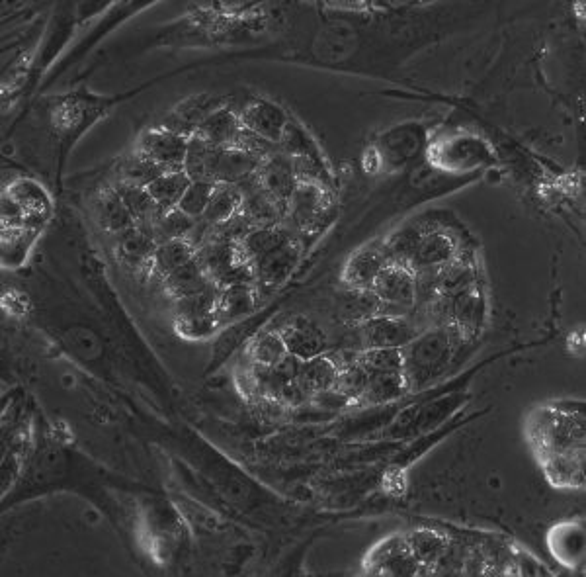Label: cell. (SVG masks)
I'll return each mask as SVG.
<instances>
[{
  "instance_id": "bcb514c9",
  "label": "cell",
  "mask_w": 586,
  "mask_h": 577,
  "mask_svg": "<svg viewBox=\"0 0 586 577\" xmlns=\"http://www.w3.org/2000/svg\"><path fill=\"white\" fill-rule=\"evenodd\" d=\"M360 362L370 374L403 372V349H366L360 353Z\"/></svg>"
},
{
  "instance_id": "4fadbf2b",
  "label": "cell",
  "mask_w": 586,
  "mask_h": 577,
  "mask_svg": "<svg viewBox=\"0 0 586 577\" xmlns=\"http://www.w3.org/2000/svg\"><path fill=\"white\" fill-rule=\"evenodd\" d=\"M258 177L262 180V186L266 192H270L274 198H278L280 202L288 206L293 190L299 182L295 177L293 159L290 155L278 149L276 153L266 157L258 167Z\"/></svg>"
},
{
  "instance_id": "e575fe53",
  "label": "cell",
  "mask_w": 586,
  "mask_h": 577,
  "mask_svg": "<svg viewBox=\"0 0 586 577\" xmlns=\"http://www.w3.org/2000/svg\"><path fill=\"white\" fill-rule=\"evenodd\" d=\"M165 173H170V171L157 165L155 161L143 157L139 151H135V153L127 155L126 159L122 161V165L118 167V182L147 188L149 184H153L157 178L163 177Z\"/></svg>"
},
{
  "instance_id": "60d3db41",
  "label": "cell",
  "mask_w": 586,
  "mask_h": 577,
  "mask_svg": "<svg viewBox=\"0 0 586 577\" xmlns=\"http://www.w3.org/2000/svg\"><path fill=\"white\" fill-rule=\"evenodd\" d=\"M286 355H288V349L280 331H266L258 335L249 349V360L264 366H274Z\"/></svg>"
},
{
  "instance_id": "ab89813d",
  "label": "cell",
  "mask_w": 586,
  "mask_h": 577,
  "mask_svg": "<svg viewBox=\"0 0 586 577\" xmlns=\"http://www.w3.org/2000/svg\"><path fill=\"white\" fill-rule=\"evenodd\" d=\"M221 288L210 282L206 288H202L196 294H190L186 298L174 300V317H188V315H204L217 310Z\"/></svg>"
},
{
  "instance_id": "74e56055",
  "label": "cell",
  "mask_w": 586,
  "mask_h": 577,
  "mask_svg": "<svg viewBox=\"0 0 586 577\" xmlns=\"http://www.w3.org/2000/svg\"><path fill=\"white\" fill-rule=\"evenodd\" d=\"M198 220L186 216L184 212H180L178 208L168 210L165 212L159 222L153 225V229L149 231V235L157 241V245H163L168 241H178V239H186L188 233L194 229Z\"/></svg>"
},
{
  "instance_id": "7402d4cb",
  "label": "cell",
  "mask_w": 586,
  "mask_h": 577,
  "mask_svg": "<svg viewBox=\"0 0 586 577\" xmlns=\"http://www.w3.org/2000/svg\"><path fill=\"white\" fill-rule=\"evenodd\" d=\"M114 237H116V251L122 263L133 268H149L153 253L159 245L145 229H141L139 225H133Z\"/></svg>"
},
{
  "instance_id": "603a6c76",
  "label": "cell",
  "mask_w": 586,
  "mask_h": 577,
  "mask_svg": "<svg viewBox=\"0 0 586 577\" xmlns=\"http://www.w3.org/2000/svg\"><path fill=\"white\" fill-rule=\"evenodd\" d=\"M258 296L260 292L254 284H235V286L221 288L217 310H215L219 323L225 325V323L251 315L252 311L256 310Z\"/></svg>"
},
{
  "instance_id": "8992f818",
  "label": "cell",
  "mask_w": 586,
  "mask_h": 577,
  "mask_svg": "<svg viewBox=\"0 0 586 577\" xmlns=\"http://www.w3.org/2000/svg\"><path fill=\"white\" fill-rule=\"evenodd\" d=\"M299 257H301V243H299V235H295L286 243H282L278 249H274L270 255L254 263L252 272H254V286L258 288V292L274 290L276 286L286 282L297 265Z\"/></svg>"
},
{
  "instance_id": "816d5d0a",
  "label": "cell",
  "mask_w": 586,
  "mask_h": 577,
  "mask_svg": "<svg viewBox=\"0 0 586 577\" xmlns=\"http://www.w3.org/2000/svg\"><path fill=\"white\" fill-rule=\"evenodd\" d=\"M311 401L323 409H344L348 407L352 401L348 400L344 394H340L336 388H329L325 392H319V394H313Z\"/></svg>"
},
{
  "instance_id": "e0dca14e",
  "label": "cell",
  "mask_w": 586,
  "mask_h": 577,
  "mask_svg": "<svg viewBox=\"0 0 586 577\" xmlns=\"http://www.w3.org/2000/svg\"><path fill=\"white\" fill-rule=\"evenodd\" d=\"M381 306V300L377 298L372 288H348L338 294L336 311L338 317L354 327L364 325L372 317H376Z\"/></svg>"
},
{
  "instance_id": "f5cc1de1",
  "label": "cell",
  "mask_w": 586,
  "mask_h": 577,
  "mask_svg": "<svg viewBox=\"0 0 586 577\" xmlns=\"http://www.w3.org/2000/svg\"><path fill=\"white\" fill-rule=\"evenodd\" d=\"M360 353L362 351H335V353H325V355L329 356L335 362V366L338 368V372H340V370H344V368L360 362Z\"/></svg>"
},
{
  "instance_id": "30bf717a",
  "label": "cell",
  "mask_w": 586,
  "mask_h": 577,
  "mask_svg": "<svg viewBox=\"0 0 586 577\" xmlns=\"http://www.w3.org/2000/svg\"><path fill=\"white\" fill-rule=\"evenodd\" d=\"M237 116L245 130H251L252 134L260 135L276 145L280 143L282 134L290 122L286 112L268 100H254Z\"/></svg>"
},
{
  "instance_id": "3957f363",
  "label": "cell",
  "mask_w": 586,
  "mask_h": 577,
  "mask_svg": "<svg viewBox=\"0 0 586 577\" xmlns=\"http://www.w3.org/2000/svg\"><path fill=\"white\" fill-rule=\"evenodd\" d=\"M329 212L331 194L327 186L315 182H297L288 202V216L284 225L292 227L297 235L309 233L323 225Z\"/></svg>"
},
{
  "instance_id": "8fae6325",
  "label": "cell",
  "mask_w": 586,
  "mask_h": 577,
  "mask_svg": "<svg viewBox=\"0 0 586 577\" xmlns=\"http://www.w3.org/2000/svg\"><path fill=\"white\" fill-rule=\"evenodd\" d=\"M372 290L385 304H401V306L415 308L417 284H415V272L411 268L387 265L379 272Z\"/></svg>"
},
{
  "instance_id": "8d00e7d4",
  "label": "cell",
  "mask_w": 586,
  "mask_h": 577,
  "mask_svg": "<svg viewBox=\"0 0 586 577\" xmlns=\"http://www.w3.org/2000/svg\"><path fill=\"white\" fill-rule=\"evenodd\" d=\"M211 153H213V147L210 143H206L198 135L188 137V153H186V161H184V173L190 177L192 182L213 184V180H211Z\"/></svg>"
},
{
  "instance_id": "f907efd6",
  "label": "cell",
  "mask_w": 586,
  "mask_h": 577,
  "mask_svg": "<svg viewBox=\"0 0 586 577\" xmlns=\"http://www.w3.org/2000/svg\"><path fill=\"white\" fill-rule=\"evenodd\" d=\"M301 366H303V360L292 355V353H288L278 364H274L272 368H274V372L278 374V378L282 382H295V380H299Z\"/></svg>"
},
{
  "instance_id": "9c48e42d",
  "label": "cell",
  "mask_w": 586,
  "mask_h": 577,
  "mask_svg": "<svg viewBox=\"0 0 586 577\" xmlns=\"http://www.w3.org/2000/svg\"><path fill=\"white\" fill-rule=\"evenodd\" d=\"M262 159L237 147H213L211 153V180L213 184H239L251 177Z\"/></svg>"
},
{
  "instance_id": "d590c367",
  "label": "cell",
  "mask_w": 586,
  "mask_h": 577,
  "mask_svg": "<svg viewBox=\"0 0 586 577\" xmlns=\"http://www.w3.org/2000/svg\"><path fill=\"white\" fill-rule=\"evenodd\" d=\"M190 182L192 180L184 171H172V173H165L163 177L157 178L153 184H149L147 192L159 204V208L174 210V208H178Z\"/></svg>"
},
{
  "instance_id": "44dd1931",
  "label": "cell",
  "mask_w": 586,
  "mask_h": 577,
  "mask_svg": "<svg viewBox=\"0 0 586 577\" xmlns=\"http://www.w3.org/2000/svg\"><path fill=\"white\" fill-rule=\"evenodd\" d=\"M116 192L120 194V198L126 204L127 212L131 214V218L135 220V225H139L141 229H145L147 233L153 229V225L159 222V218L168 212L159 208V204L151 198V194L147 192V188H139V186H131V184H124L118 182L114 184Z\"/></svg>"
},
{
  "instance_id": "f6af8a7d",
  "label": "cell",
  "mask_w": 586,
  "mask_h": 577,
  "mask_svg": "<svg viewBox=\"0 0 586 577\" xmlns=\"http://www.w3.org/2000/svg\"><path fill=\"white\" fill-rule=\"evenodd\" d=\"M252 229H254V225H252L251 220L243 212H239L233 218H229L227 222L211 225L208 241H225V243L241 245Z\"/></svg>"
},
{
  "instance_id": "5bb4252c",
  "label": "cell",
  "mask_w": 586,
  "mask_h": 577,
  "mask_svg": "<svg viewBox=\"0 0 586 577\" xmlns=\"http://www.w3.org/2000/svg\"><path fill=\"white\" fill-rule=\"evenodd\" d=\"M458 257V243L448 233L428 231L422 235L419 249L409 268L415 272L420 268L446 267Z\"/></svg>"
},
{
  "instance_id": "681fc988",
  "label": "cell",
  "mask_w": 586,
  "mask_h": 577,
  "mask_svg": "<svg viewBox=\"0 0 586 577\" xmlns=\"http://www.w3.org/2000/svg\"><path fill=\"white\" fill-rule=\"evenodd\" d=\"M293 171L299 182H315L327 186L325 165L321 157H293Z\"/></svg>"
},
{
  "instance_id": "6da1fadb",
  "label": "cell",
  "mask_w": 586,
  "mask_h": 577,
  "mask_svg": "<svg viewBox=\"0 0 586 577\" xmlns=\"http://www.w3.org/2000/svg\"><path fill=\"white\" fill-rule=\"evenodd\" d=\"M458 341L450 327H434L422 331L417 339L403 347V374L409 392L428 388L450 368Z\"/></svg>"
},
{
  "instance_id": "f35d334b",
  "label": "cell",
  "mask_w": 586,
  "mask_h": 577,
  "mask_svg": "<svg viewBox=\"0 0 586 577\" xmlns=\"http://www.w3.org/2000/svg\"><path fill=\"white\" fill-rule=\"evenodd\" d=\"M473 286H477L475 268L471 267L469 263L461 261L460 257L444 267L442 278H440V294L442 296L454 298Z\"/></svg>"
},
{
  "instance_id": "ba28073f",
  "label": "cell",
  "mask_w": 586,
  "mask_h": 577,
  "mask_svg": "<svg viewBox=\"0 0 586 577\" xmlns=\"http://www.w3.org/2000/svg\"><path fill=\"white\" fill-rule=\"evenodd\" d=\"M280 335L286 343L288 353H292L301 360H309V358L327 353L329 337L309 317H303V315L293 317L280 329Z\"/></svg>"
},
{
  "instance_id": "7a4b0ae2",
  "label": "cell",
  "mask_w": 586,
  "mask_h": 577,
  "mask_svg": "<svg viewBox=\"0 0 586 577\" xmlns=\"http://www.w3.org/2000/svg\"><path fill=\"white\" fill-rule=\"evenodd\" d=\"M532 435L544 456L585 450V419L575 413L544 411L536 417Z\"/></svg>"
},
{
  "instance_id": "2e32d148",
  "label": "cell",
  "mask_w": 586,
  "mask_h": 577,
  "mask_svg": "<svg viewBox=\"0 0 586 577\" xmlns=\"http://www.w3.org/2000/svg\"><path fill=\"white\" fill-rule=\"evenodd\" d=\"M549 482L557 488H581L585 484V450L544 456Z\"/></svg>"
},
{
  "instance_id": "7dc6e473",
  "label": "cell",
  "mask_w": 586,
  "mask_h": 577,
  "mask_svg": "<svg viewBox=\"0 0 586 577\" xmlns=\"http://www.w3.org/2000/svg\"><path fill=\"white\" fill-rule=\"evenodd\" d=\"M278 147H280L282 153L290 155L292 159L293 157H319L317 147L313 145L311 137L305 134V132H303L297 124H293V122H288L286 130H284V134H282V139H280V143H278Z\"/></svg>"
},
{
  "instance_id": "4dcf8cb0",
  "label": "cell",
  "mask_w": 586,
  "mask_h": 577,
  "mask_svg": "<svg viewBox=\"0 0 586 577\" xmlns=\"http://www.w3.org/2000/svg\"><path fill=\"white\" fill-rule=\"evenodd\" d=\"M409 394V384L403 372H377L372 374L370 384L362 396V403L379 405L387 401L401 400Z\"/></svg>"
},
{
  "instance_id": "c3c4849f",
  "label": "cell",
  "mask_w": 586,
  "mask_h": 577,
  "mask_svg": "<svg viewBox=\"0 0 586 577\" xmlns=\"http://www.w3.org/2000/svg\"><path fill=\"white\" fill-rule=\"evenodd\" d=\"M231 147L247 151V153H251L254 157L262 159V161L280 149L276 143H272V141H268V139H264L260 135L252 134L251 130H245V128L239 132L235 143Z\"/></svg>"
},
{
  "instance_id": "f546056e",
  "label": "cell",
  "mask_w": 586,
  "mask_h": 577,
  "mask_svg": "<svg viewBox=\"0 0 586 577\" xmlns=\"http://www.w3.org/2000/svg\"><path fill=\"white\" fill-rule=\"evenodd\" d=\"M28 214V229H40L49 214V200L42 188L32 180H20L8 192Z\"/></svg>"
},
{
  "instance_id": "83f0119b",
  "label": "cell",
  "mask_w": 586,
  "mask_h": 577,
  "mask_svg": "<svg viewBox=\"0 0 586 577\" xmlns=\"http://www.w3.org/2000/svg\"><path fill=\"white\" fill-rule=\"evenodd\" d=\"M210 282V276L206 274V270L194 257L184 267L176 268L172 274H168L161 286H163L168 298H172V302H174V300H180V298H186L190 294L200 292Z\"/></svg>"
},
{
  "instance_id": "b9f144b4",
  "label": "cell",
  "mask_w": 586,
  "mask_h": 577,
  "mask_svg": "<svg viewBox=\"0 0 586 577\" xmlns=\"http://www.w3.org/2000/svg\"><path fill=\"white\" fill-rule=\"evenodd\" d=\"M370 378H372V374L368 372V368L362 362H356V364L338 372L335 388L354 403V401L362 400V396L370 384Z\"/></svg>"
},
{
  "instance_id": "d6986e66",
  "label": "cell",
  "mask_w": 586,
  "mask_h": 577,
  "mask_svg": "<svg viewBox=\"0 0 586 577\" xmlns=\"http://www.w3.org/2000/svg\"><path fill=\"white\" fill-rule=\"evenodd\" d=\"M215 110V100L210 96H200L188 102H182L172 114H168L167 120L163 122L161 128H165L172 134L184 135V137H192L198 132V128L202 126V122L213 114Z\"/></svg>"
},
{
  "instance_id": "277c9868",
  "label": "cell",
  "mask_w": 586,
  "mask_h": 577,
  "mask_svg": "<svg viewBox=\"0 0 586 577\" xmlns=\"http://www.w3.org/2000/svg\"><path fill=\"white\" fill-rule=\"evenodd\" d=\"M362 351L366 349H403L417 339L422 329L415 317L376 315L358 327Z\"/></svg>"
},
{
  "instance_id": "5b68a950",
  "label": "cell",
  "mask_w": 586,
  "mask_h": 577,
  "mask_svg": "<svg viewBox=\"0 0 586 577\" xmlns=\"http://www.w3.org/2000/svg\"><path fill=\"white\" fill-rule=\"evenodd\" d=\"M143 157L155 161L167 171H184V161L188 153V137L172 134L165 128L149 130L141 135L137 149Z\"/></svg>"
},
{
  "instance_id": "9a60e30c",
  "label": "cell",
  "mask_w": 586,
  "mask_h": 577,
  "mask_svg": "<svg viewBox=\"0 0 586 577\" xmlns=\"http://www.w3.org/2000/svg\"><path fill=\"white\" fill-rule=\"evenodd\" d=\"M241 212L251 220L254 229L256 227H280L286 223L288 206L274 198L270 192L264 190V186L252 190L243 196V208Z\"/></svg>"
},
{
  "instance_id": "f1b7e54d",
  "label": "cell",
  "mask_w": 586,
  "mask_h": 577,
  "mask_svg": "<svg viewBox=\"0 0 586 577\" xmlns=\"http://www.w3.org/2000/svg\"><path fill=\"white\" fill-rule=\"evenodd\" d=\"M405 540L415 556V560L419 562L422 572H432L436 562L440 560V556L444 554V550L448 548V536L436 533V531H428V529H419V531H411L405 534Z\"/></svg>"
},
{
  "instance_id": "7c38bea8",
  "label": "cell",
  "mask_w": 586,
  "mask_h": 577,
  "mask_svg": "<svg viewBox=\"0 0 586 577\" xmlns=\"http://www.w3.org/2000/svg\"><path fill=\"white\" fill-rule=\"evenodd\" d=\"M389 265L383 243H372L358 249L346 263L342 282L348 288H372L379 272Z\"/></svg>"
},
{
  "instance_id": "52a82bcc",
  "label": "cell",
  "mask_w": 586,
  "mask_h": 577,
  "mask_svg": "<svg viewBox=\"0 0 586 577\" xmlns=\"http://www.w3.org/2000/svg\"><path fill=\"white\" fill-rule=\"evenodd\" d=\"M368 570L377 576H417L422 572L405 536H393L381 542L370 554Z\"/></svg>"
},
{
  "instance_id": "d6a6232c",
  "label": "cell",
  "mask_w": 586,
  "mask_h": 577,
  "mask_svg": "<svg viewBox=\"0 0 586 577\" xmlns=\"http://www.w3.org/2000/svg\"><path fill=\"white\" fill-rule=\"evenodd\" d=\"M243 208V194L235 184H215L210 204L202 220L210 225L227 222Z\"/></svg>"
},
{
  "instance_id": "ffe728a7",
  "label": "cell",
  "mask_w": 586,
  "mask_h": 577,
  "mask_svg": "<svg viewBox=\"0 0 586 577\" xmlns=\"http://www.w3.org/2000/svg\"><path fill=\"white\" fill-rule=\"evenodd\" d=\"M452 300V319L450 329L456 333V337L463 341L465 337H471L479 327L483 319V298L477 286L461 292Z\"/></svg>"
},
{
  "instance_id": "1f68e13d",
  "label": "cell",
  "mask_w": 586,
  "mask_h": 577,
  "mask_svg": "<svg viewBox=\"0 0 586 577\" xmlns=\"http://www.w3.org/2000/svg\"><path fill=\"white\" fill-rule=\"evenodd\" d=\"M338 378V368L335 362L327 355L315 356L309 360H303L299 384L313 396L319 392H325L329 388H335Z\"/></svg>"
},
{
  "instance_id": "484cf974",
  "label": "cell",
  "mask_w": 586,
  "mask_h": 577,
  "mask_svg": "<svg viewBox=\"0 0 586 577\" xmlns=\"http://www.w3.org/2000/svg\"><path fill=\"white\" fill-rule=\"evenodd\" d=\"M196 257V247H192L186 239L168 241L155 249L153 259L149 263V274L153 280L161 282L172 274L176 268L184 267Z\"/></svg>"
},
{
  "instance_id": "836d02e7",
  "label": "cell",
  "mask_w": 586,
  "mask_h": 577,
  "mask_svg": "<svg viewBox=\"0 0 586 577\" xmlns=\"http://www.w3.org/2000/svg\"><path fill=\"white\" fill-rule=\"evenodd\" d=\"M422 235H424V231L420 227L409 225V227L397 229L391 237H387V241H383V247H385V255H387L389 265H401V267L409 268L417 249H419Z\"/></svg>"
},
{
  "instance_id": "ee69618b",
  "label": "cell",
  "mask_w": 586,
  "mask_h": 577,
  "mask_svg": "<svg viewBox=\"0 0 586 577\" xmlns=\"http://www.w3.org/2000/svg\"><path fill=\"white\" fill-rule=\"evenodd\" d=\"M213 190H215V184L190 182L188 190L184 192V196H182V200L178 204V210L184 212L186 216L194 218V220H202V216L208 210Z\"/></svg>"
},
{
  "instance_id": "d4e9b609",
  "label": "cell",
  "mask_w": 586,
  "mask_h": 577,
  "mask_svg": "<svg viewBox=\"0 0 586 577\" xmlns=\"http://www.w3.org/2000/svg\"><path fill=\"white\" fill-rule=\"evenodd\" d=\"M94 212H96V218H98L100 225L112 235H120L122 231L135 225V220L127 212L126 204L114 186H106L98 194V198L94 202Z\"/></svg>"
},
{
  "instance_id": "cb8c5ba5",
  "label": "cell",
  "mask_w": 586,
  "mask_h": 577,
  "mask_svg": "<svg viewBox=\"0 0 586 577\" xmlns=\"http://www.w3.org/2000/svg\"><path fill=\"white\" fill-rule=\"evenodd\" d=\"M241 130H243V124L237 112L223 106L210 114L194 135L210 143L211 147H231Z\"/></svg>"
},
{
  "instance_id": "ac0fdd59",
  "label": "cell",
  "mask_w": 586,
  "mask_h": 577,
  "mask_svg": "<svg viewBox=\"0 0 586 577\" xmlns=\"http://www.w3.org/2000/svg\"><path fill=\"white\" fill-rule=\"evenodd\" d=\"M196 261L206 270L211 282H217L223 274H227L231 268L249 263L241 251V245L237 243H225V241H208L196 251Z\"/></svg>"
},
{
  "instance_id": "7bdbcfd3",
  "label": "cell",
  "mask_w": 586,
  "mask_h": 577,
  "mask_svg": "<svg viewBox=\"0 0 586 577\" xmlns=\"http://www.w3.org/2000/svg\"><path fill=\"white\" fill-rule=\"evenodd\" d=\"M174 327L178 335L186 339H208L215 335V331L221 327L217 313H204V315H188V317H176Z\"/></svg>"
},
{
  "instance_id": "4316f807",
  "label": "cell",
  "mask_w": 586,
  "mask_h": 577,
  "mask_svg": "<svg viewBox=\"0 0 586 577\" xmlns=\"http://www.w3.org/2000/svg\"><path fill=\"white\" fill-rule=\"evenodd\" d=\"M297 233L288 225L280 227H256L247 235V239L241 243V251L249 265L258 263L266 255H270L274 249H278L282 243L295 237Z\"/></svg>"
}]
</instances>
